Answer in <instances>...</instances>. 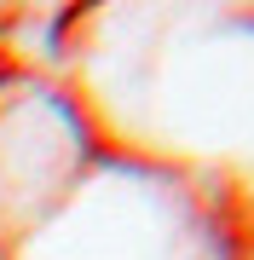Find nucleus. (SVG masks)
<instances>
[]
</instances>
